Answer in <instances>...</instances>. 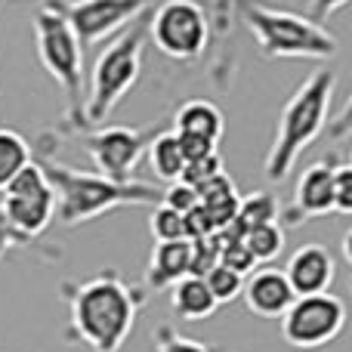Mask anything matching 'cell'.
<instances>
[{"instance_id":"obj_22","label":"cell","mask_w":352,"mask_h":352,"mask_svg":"<svg viewBox=\"0 0 352 352\" xmlns=\"http://www.w3.org/2000/svg\"><path fill=\"white\" fill-rule=\"evenodd\" d=\"M235 10H238V0H210V41L219 43V56H217V65H213V78L217 84H226V47H229V34H232V25H235Z\"/></svg>"},{"instance_id":"obj_24","label":"cell","mask_w":352,"mask_h":352,"mask_svg":"<svg viewBox=\"0 0 352 352\" xmlns=\"http://www.w3.org/2000/svg\"><path fill=\"white\" fill-rule=\"evenodd\" d=\"M244 244H248V250L254 254L256 263H272L275 256L285 250V226H281L278 219L254 226V229L244 235Z\"/></svg>"},{"instance_id":"obj_7","label":"cell","mask_w":352,"mask_h":352,"mask_svg":"<svg viewBox=\"0 0 352 352\" xmlns=\"http://www.w3.org/2000/svg\"><path fill=\"white\" fill-rule=\"evenodd\" d=\"M148 41L173 62H195L210 50V16L198 0H158L148 10Z\"/></svg>"},{"instance_id":"obj_9","label":"cell","mask_w":352,"mask_h":352,"mask_svg":"<svg viewBox=\"0 0 352 352\" xmlns=\"http://www.w3.org/2000/svg\"><path fill=\"white\" fill-rule=\"evenodd\" d=\"M346 328V303L331 291L303 294L281 316V337L294 349H318L337 340Z\"/></svg>"},{"instance_id":"obj_15","label":"cell","mask_w":352,"mask_h":352,"mask_svg":"<svg viewBox=\"0 0 352 352\" xmlns=\"http://www.w3.org/2000/svg\"><path fill=\"white\" fill-rule=\"evenodd\" d=\"M188 266H192V244H188V238H179V241H155L140 285L148 294L167 291L173 281L188 275Z\"/></svg>"},{"instance_id":"obj_5","label":"cell","mask_w":352,"mask_h":352,"mask_svg":"<svg viewBox=\"0 0 352 352\" xmlns=\"http://www.w3.org/2000/svg\"><path fill=\"white\" fill-rule=\"evenodd\" d=\"M238 19L250 31L254 43L266 59H334L340 43L322 22L300 16L291 10H272L256 0H244L238 6Z\"/></svg>"},{"instance_id":"obj_12","label":"cell","mask_w":352,"mask_h":352,"mask_svg":"<svg viewBox=\"0 0 352 352\" xmlns=\"http://www.w3.org/2000/svg\"><path fill=\"white\" fill-rule=\"evenodd\" d=\"M334 164L337 158H324L309 164L303 173L297 176L291 204L285 210H278V219L285 226H303L309 219L331 217L334 213Z\"/></svg>"},{"instance_id":"obj_6","label":"cell","mask_w":352,"mask_h":352,"mask_svg":"<svg viewBox=\"0 0 352 352\" xmlns=\"http://www.w3.org/2000/svg\"><path fill=\"white\" fill-rule=\"evenodd\" d=\"M148 43V12L109 37L105 50L96 56L90 72V90L84 99V121L96 127L115 111V105L136 87L142 74V53Z\"/></svg>"},{"instance_id":"obj_33","label":"cell","mask_w":352,"mask_h":352,"mask_svg":"<svg viewBox=\"0 0 352 352\" xmlns=\"http://www.w3.org/2000/svg\"><path fill=\"white\" fill-rule=\"evenodd\" d=\"M343 263H346V266H352V232H346V235H343Z\"/></svg>"},{"instance_id":"obj_29","label":"cell","mask_w":352,"mask_h":352,"mask_svg":"<svg viewBox=\"0 0 352 352\" xmlns=\"http://www.w3.org/2000/svg\"><path fill=\"white\" fill-rule=\"evenodd\" d=\"M217 173H223V158H219V152H210V155L186 161L179 179L188 182V186H201L204 179H210V176H217Z\"/></svg>"},{"instance_id":"obj_30","label":"cell","mask_w":352,"mask_h":352,"mask_svg":"<svg viewBox=\"0 0 352 352\" xmlns=\"http://www.w3.org/2000/svg\"><path fill=\"white\" fill-rule=\"evenodd\" d=\"M334 213L349 217L352 213V164L337 161L334 164Z\"/></svg>"},{"instance_id":"obj_23","label":"cell","mask_w":352,"mask_h":352,"mask_svg":"<svg viewBox=\"0 0 352 352\" xmlns=\"http://www.w3.org/2000/svg\"><path fill=\"white\" fill-rule=\"evenodd\" d=\"M31 146L19 130L12 127H0V192L10 186V179L16 176L22 167L31 164Z\"/></svg>"},{"instance_id":"obj_25","label":"cell","mask_w":352,"mask_h":352,"mask_svg":"<svg viewBox=\"0 0 352 352\" xmlns=\"http://www.w3.org/2000/svg\"><path fill=\"white\" fill-rule=\"evenodd\" d=\"M204 281L207 287H210L213 300H217L219 306L223 303H232V300L241 297V287H244V275L235 272V269L223 266V263H217V266H210L204 272Z\"/></svg>"},{"instance_id":"obj_27","label":"cell","mask_w":352,"mask_h":352,"mask_svg":"<svg viewBox=\"0 0 352 352\" xmlns=\"http://www.w3.org/2000/svg\"><path fill=\"white\" fill-rule=\"evenodd\" d=\"M219 263L229 266V269H235V272H241V275L254 272V269L260 266V263L254 260V254L248 250L244 238H223V235H219Z\"/></svg>"},{"instance_id":"obj_26","label":"cell","mask_w":352,"mask_h":352,"mask_svg":"<svg viewBox=\"0 0 352 352\" xmlns=\"http://www.w3.org/2000/svg\"><path fill=\"white\" fill-rule=\"evenodd\" d=\"M148 229H152L155 241H179L186 235V213L173 210L167 204H155L152 217H148Z\"/></svg>"},{"instance_id":"obj_14","label":"cell","mask_w":352,"mask_h":352,"mask_svg":"<svg viewBox=\"0 0 352 352\" xmlns=\"http://www.w3.org/2000/svg\"><path fill=\"white\" fill-rule=\"evenodd\" d=\"M285 275L291 281L294 294L303 297V294H322V291H331L337 278V263H334V254L322 244H303L291 254L285 266Z\"/></svg>"},{"instance_id":"obj_20","label":"cell","mask_w":352,"mask_h":352,"mask_svg":"<svg viewBox=\"0 0 352 352\" xmlns=\"http://www.w3.org/2000/svg\"><path fill=\"white\" fill-rule=\"evenodd\" d=\"M146 158H148V167H152L155 179L158 182H176L186 167V155H182V146H179V136L173 130H161L158 136H152V142L146 146Z\"/></svg>"},{"instance_id":"obj_2","label":"cell","mask_w":352,"mask_h":352,"mask_svg":"<svg viewBox=\"0 0 352 352\" xmlns=\"http://www.w3.org/2000/svg\"><path fill=\"white\" fill-rule=\"evenodd\" d=\"M62 133L56 127L41 130L31 146L34 161L43 167L50 186L56 192V219L62 226H84L121 207H155L161 204L164 188L146 179H109L96 170H74L56 161V148L62 146Z\"/></svg>"},{"instance_id":"obj_28","label":"cell","mask_w":352,"mask_h":352,"mask_svg":"<svg viewBox=\"0 0 352 352\" xmlns=\"http://www.w3.org/2000/svg\"><path fill=\"white\" fill-rule=\"evenodd\" d=\"M152 340H155V352H213L207 343L176 334V328H173V324H167V322L155 328Z\"/></svg>"},{"instance_id":"obj_31","label":"cell","mask_w":352,"mask_h":352,"mask_svg":"<svg viewBox=\"0 0 352 352\" xmlns=\"http://www.w3.org/2000/svg\"><path fill=\"white\" fill-rule=\"evenodd\" d=\"M161 204L173 207V210H179V213H188L198 204V192H195V186H188V182H182V179L167 182V188L161 192Z\"/></svg>"},{"instance_id":"obj_16","label":"cell","mask_w":352,"mask_h":352,"mask_svg":"<svg viewBox=\"0 0 352 352\" xmlns=\"http://www.w3.org/2000/svg\"><path fill=\"white\" fill-rule=\"evenodd\" d=\"M173 133L198 136V140L219 146V140L226 133V118L219 111V105L210 102V99H188L173 115Z\"/></svg>"},{"instance_id":"obj_11","label":"cell","mask_w":352,"mask_h":352,"mask_svg":"<svg viewBox=\"0 0 352 352\" xmlns=\"http://www.w3.org/2000/svg\"><path fill=\"white\" fill-rule=\"evenodd\" d=\"M50 3L65 16L80 47H96L127 28L142 12H148L158 0H50Z\"/></svg>"},{"instance_id":"obj_1","label":"cell","mask_w":352,"mask_h":352,"mask_svg":"<svg viewBox=\"0 0 352 352\" xmlns=\"http://www.w3.org/2000/svg\"><path fill=\"white\" fill-rule=\"evenodd\" d=\"M59 297L68 309V343H84L93 352H121L133 334L148 291L127 281L118 269H102L84 281H62Z\"/></svg>"},{"instance_id":"obj_21","label":"cell","mask_w":352,"mask_h":352,"mask_svg":"<svg viewBox=\"0 0 352 352\" xmlns=\"http://www.w3.org/2000/svg\"><path fill=\"white\" fill-rule=\"evenodd\" d=\"M16 250H22V254H34L47 263L62 256V250L56 248V244H47L43 238H31V235H25V232H19L16 226L6 219L3 207H0V260H6V256L16 254Z\"/></svg>"},{"instance_id":"obj_19","label":"cell","mask_w":352,"mask_h":352,"mask_svg":"<svg viewBox=\"0 0 352 352\" xmlns=\"http://www.w3.org/2000/svg\"><path fill=\"white\" fill-rule=\"evenodd\" d=\"M278 201H275L272 192H254V195H241L238 201V210L232 217V223L226 229H219L223 238H244L254 226H263V223H272L278 219Z\"/></svg>"},{"instance_id":"obj_18","label":"cell","mask_w":352,"mask_h":352,"mask_svg":"<svg viewBox=\"0 0 352 352\" xmlns=\"http://www.w3.org/2000/svg\"><path fill=\"white\" fill-rule=\"evenodd\" d=\"M170 306L182 322H204V318L217 316L219 309L204 275H192V272L170 285Z\"/></svg>"},{"instance_id":"obj_4","label":"cell","mask_w":352,"mask_h":352,"mask_svg":"<svg viewBox=\"0 0 352 352\" xmlns=\"http://www.w3.org/2000/svg\"><path fill=\"white\" fill-rule=\"evenodd\" d=\"M34 50L37 59H41L43 72L62 87L65 93V115L56 124V130L62 133V140L78 130H87L84 121V47H80L78 34L72 31V25L65 22L59 10L53 3H43L41 10L34 12Z\"/></svg>"},{"instance_id":"obj_32","label":"cell","mask_w":352,"mask_h":352,"mask_svg":"<svg viewBox=\"0 0 352 352\" xmlns=\"http://www.w3.org/2000/svg\"><path fill=\"white\" fill-rule=\"evenodd\" d=\"M309 3V19H316V22H322V19L334 16V12H340L343 6L349 3V0H306Z\"/></svg>"},{"instance_id":"obj_10","label":"cell","mask_w":352,"mask_h":352,"mask_svg":"<svg viewBox=\"0 0 352 352\" xmlns=\"http://www.w3.org/2000/svg\"><path fill=\"white\" fill-rule=\"evenodd\" d=\"M0 207L19 232H25L31 238H43V232L56 219V192L50 186L43 167L34 158L10 179V186L3 188Z\"/></svg>"},{"instance_id":"obj_8","label":"cell","mask_w":352,"mask_h":352,"mask_svg":"<svg viewBox=\"0 0 352 352\" xmlns=\"http://www.w3.org/2000/svg\"><path fill=\"white\" fill-rule=\"evenodd\" d=\"M164 130V121L146 124V127H124V124H111V127H87L72 133L78 140V146L90 155L96 173L109 176V179H133L136 167H140L146 146L152 142V136H158Z\"/></svg>"},{"instance_id":"obj_13","label":"cell","mask_w":352,"mask_h":352,"mask_svg":"<svg viewBox=\"0 0 352 352\" xmlns=\"http://www.w3.org/2000/svg\"><path fill=\"white\" fill-rule=\"evenodd\" d=\"M241 297L248 303V309L260 318H281L285 309L294 303V287L287 281L285 269H272V266H263L254 269V272L244 275V287H241Z\"/></svg>"},{"instance_id":"obj_3","label":"cell","mask_w":352,"mask_h":352,"mask_svg":"<svg viewBox=\"0 0 352 352\" xmlns=\"http://www.w3.org/2000/svg\"><path fill=\"white\" fill-rule=\"evenodd\" d=\"M334 87H337V72L331 65H322L291 93L285 109L278 111L272 146H269L266 158H263V176L269 182L287 179L306 148L328 130Z\"/></svg>"},{"instance_id":"obj_17","label":"cell","mask_w":352,"mask_h":352,"mask_svg":"<svg viewBox=\"0 0 352 352\" xmlns=\"http://www.w3.org/2000/svg\"><path fill=\"white\" fill-rule=\"evenodd\" d=\"M195 192H198V207L207 217L210 229L213 232L226 229L238 210V201H241V195H238V188H235V179L223 170V173L210 176V179H204L201 186H195Z\"/></svg>"}]
</instances>
